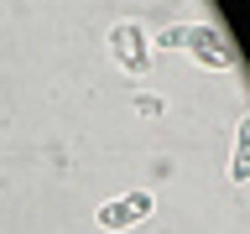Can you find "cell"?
I'll return each instance as SVG.
<instances>
[{
    "label": "cell",
    "instance_id": "obj_1",
    "mask_svg": "<svg viewBox=\"0 0 250 234\" xmlns=\"http://www.w3.org/2000/svg\"><path fill=\"white\" fill-rule=\"evenodd\" d=\"M146 214H151V193H125V198L99 208V229H130V224H141Z\"/></svg>",
    "mask_w": 250,
    "mask_h": 234
},
{
    "label": "cell",
    "instance_id": "obj_2",
    "mask_svg": "<svg viewBox=\"0 0 250 234\" xmlns=\"http://www.w3.org/2000/svg\"><path fill=\"white\" fill-rule=\"evenodd\" d=\"M115 52H120V62L130 68V73H141V68H146V52H141V31L130 26V21L115 31Z\"/></svg>",
    "mask_w": 250,
    "mask_h": 234
},
{
    "label": "cell",
    "instance_id": "obj_3",
    "mask_svg": "<svg viewBox=\"0 0 250 234\" xmlns=\"http://www.w3.org/2000/svg\"><path fill=\"white\" fill-rule=\"evenodd\" d=\"M229 177H234V182H245V177H250V120L234 125V161H229Z\"/></svg>",
    "mask_w": 250,
    "mask_h": 234
},
{
    "label": "cell",
    "instance_id": "obj_4",
    "mask_svg": "<svg viewBox=\"0 0 250 234\" xmlns=\"http://www.w3.org/2000/svg\"><path fill=\"white\" fill-rule=\"evenodd\" d=\"M183 42H193L203 52V68H224V52H219V42L208 37V31H183Z\"/></svg>",
    "mask_w": 250,
    "mask_h": 234
}]
</instances>
